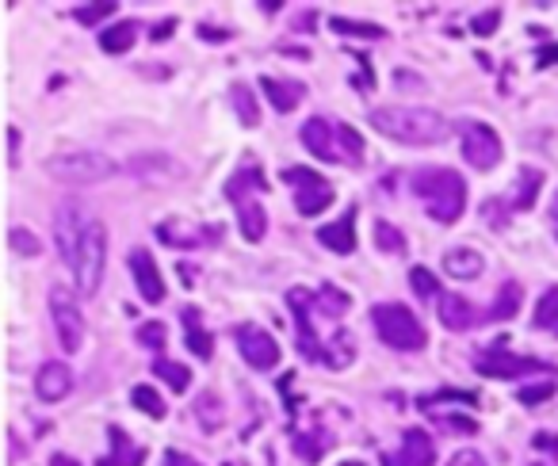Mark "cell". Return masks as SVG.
I'll return each instance as SVG.
<instances>
[{
    "label": "cell",
    "mask_w": 558,
    "mask_h": 466,
    "mask_svg": "<svg viewBox=\"0 0 558 466\" xmlns=\"http://www.w3.org/2000/svg\"><path fill=\"white\" fill-rule=\"evenodd\" d=\"M371 127L379 130V134H387V138H394V142H406V146H436V142H444L451 134V123L440 111L409 104L375 107L371 111Z\"/></svg>",
    "instance_id": "cell-1"
},
{
    "label": "cell",
    "mask_w": 558,
    "mask_h": 466,
    "mask_svg": "<svg viewBox=\"0 0 558 466\" xmlns=\"http://www.w3.org/2000/svg\"><path fill=\"white\" fill-rule=\"evenodd\" d=\"M413 191L425 203L429 218L444 222V226L459 222V214L467 211V184L451 169H421L413 176Z\"/></svg>",
    "instance_id": "cell-2"
},
{
    "label": "cell",
    "mask_w": 558,
    "mask_h": 466,
    "mask_svg": "<svg viewBox=\"0 0 558 466\" xmlns=\"http://www.w3.org/2000/svg\"><path fill=\"white\" fill-rule=\"evenodd\" d=\"M302 146L310 149L318 161H344V165H360L364 161V138L344 123H333L325 115H314L302 127Z\"/></svg>",
    "instance_id": "cell-3"
},
{
    "label": "cell",
    "mask_w": 558,
    "mask_h": 466,
    "mask_svg": "<svg viewBox=\"0 0 558 466\" xmlns=\"http://www.w3.org/2000/svg\"><path fill=\"white\" fill-rule=\"evenodd\" d=\"M104 260H108V230L100 218H88L81 237H77V249L65 260L73 268V279H77V291L81 295H96L100 283H104Z\"/></svg>",
    "instance_id": "cell-4"
},
{
    "label": "cell",
    "mask_w": 558,
    "mask_h": 466,
    "mask_svg": "<svg viewBox=\"0 0 558 466\" xmlns=\"http://www.w3.org/2000/svg\"><path fill=\"white\" fill-rule=\"evenodd\" d=\"M46 172L62 184H100L115 176V161L96 149H65V153L46 157Z\"/></svg>",
    "instance_id": "cell-5"
},
{
    "label": "cell",
    "mask_w": 558,
    "mask_h": 466,
    "mask_svg": "<svg viewBox=\"0 0 558 466\" xmlns=\"http://www.w3.org/2000/svg\"><path fill=\"white\" fill-rule=\"evenodd\" d=\"M371 321H375V333L383 337V344L390 348H398V352H417V348H425V329H421V321L413 318V310L406 306H398V302H383V306H375L371 310Z\"/></svg>",
    "instance_id": "cell-6"
},
{
    "label": "cell",
    "mask_w": 558,
    "mask_h": 466,
    "mask_svg": "<svg viewBox=\"0 0 558 466\" xmlns=\"http://www.w3.org/2000/svg\"><path fill=\"white\" fill-rule=\"evenodd\" d=\"M50 318H54V329H58V340H62L65 352H81V344H85V314H81L73 291L50 287Z\"/></svg>",
    "instance_id": "cell-7"
},
{
    "label": "cell",
    "mask_w": 558,
    "mask_h": 466,
    "mask_svg": "<svg viewBox=\"0 0 558 466\" xmlns=\"http://www.w3.org/2000/svg\"><path fill=\"white\" fill-rule=\"evenodd\" d=\"M287 188L295 191V207H299L302 218H314L322 214L329 203H333V184L325 180L322 172H310V169H287L283 172Z\"/></svg>",
    "instance_id": "cell-8"
},
{
    "label": "cell",
    "mask_w": 558,
    "mask_h": 466,
    "mask_svg": "<svg viewBox=\"0 0 558 466\" xmlns=\"http://www.w3.org/2000/svg\"><path fill=\"white\" fill-rule=\"evenodd\" d=\"M463 157L474 169L490 172L501 161V138L497 130H490L486 123H467L463 127Z\"/></svg>",
    "instance_id": "cell-9"
},
{
    "label": "cell",
    "mask_w": 558,
    "mask_h": 466,
    "mask_svg": "<svg viewBox=\"0 0 558 466\" xmlns=\"http://www.w3.org/2000/svg\"><path fill=\"white\" fill-rule=\"evenodd\" d=\"M237 348H241L245 363L257 367V371H272L279 363L276 337H268L260 325H241V329H237Z\"/></svg>",
    "instance_id": "cell-10"
},
{
    "label": "cell",
    "mask_w": 558,
    "mask_h": 466,
    "mask_svg": "<svg viewBox=\"0 0 558 466\" xmlns=\"http://www.w3.org/2000/svg\"><path fill=\"white\" fill-rule=\"evenodd\" d=\"M287 302H291V314H295V321H299V352L306 356V360H318L329 367V352H325L322 344H318V333H314V325H310V302H314V295H306L302 287H295L291 295H287Z\"/></svg>",
    "instance_id": "cell-11"
},
{
    "label": "cell",
    "mask_w": 558,
    "mask_h": 466,
    "mask_svg": "<svg viewBox=\"0 0 558 466\" xmlns=\"http://www.w3.org/2000/svg\"><path fill=\"white\" fill-rule=\"evenodd\" d=\"M474 371L486 375V379H520V375H532V371H547V363L509 356V352H482L474 360Z\"/></svg>",
    "instance_id": "cell-12"
},
{
    "label": "cell",
    "mask_w": 558,
    "mask_h": 466,
    "mask_svg": "<svg viewBox=\"0 0 558 466\" xmlns=\"http://www.w3.org/2000/svg\"><path fill=\"white\" fill-rule=\"evenodd\" d=\"M436 463V447H432L429 432L421 428H409L402 436V447L383 455V466H432Z\"/></svg>",
    "instance_id": "cell-13"
},
{
    "label": "cell",
    "mask_w": 558,
    "mask_h": 466,
    "mask_svg": "<svg viewBox=\"0 0 558 466\" xmlns=\"http://www.w3.org/2000/svg\"><path fill=\"white\" fill-rule=\"evenodd\" d=\"M130 272H134V283H138V295L146 298V302H161L165 298V279H161V272H157V264H153V256L146 249L130 253Z\"/></svg>",
    "instance_id": "cell-14"
},
{
    "label": "cell",
    "mask_w": 558,
    "mask_h": 466,
    "mask_svg": "<svg viewBox=\"0 0 558 466\" xmlns=\"http://www.w3.org/2000/svg\"><path fill=\"white\" fill-rule=\"evenodd\" d=\"M69 390H73V375H69L65 363L50 360L39 367V375H35V394H39L43 402H62Z\"/></svg>",
    "instance_id": "cell-15"
},
{
    "label": "cell",
    "mask_w": 558,
    "mask_h": 466,
    "mask_svg": "<svg viewBox=\"0 0 558 466\" xmlns=\"http://www.w3.org/2000/svg\"><path fill=\"white\" fill-rule=\"evenodd\" d=\"M318 241H322L329 253H341V256L352 253V249H356V207H352V211H344L341 222L322 226V230H318Z\"/></svg>",
    "instance_id": "cell-16"
},
{
    "label": "cell",
    "mask_w": 558,
    "mask_h": 466,
    "mask_svg": "<svg viewBox=\"0 0 558 466\" xmlns=\"http://www.w3.org/2000/svg\"><path fill=\"white\" fill-rule=\"evenodd\" d=\"M234 203H237V222H241L245 241H264V233H268V214H264V207H260L253 195H241Z\"/></svg>",
    "instance_id": "cell-17"
},
{
    "label": "cell",
    "mask_w": 558,
    "mask_h": 466,
    "mask_svg": "<svg viewBox=\"0 0 558 466\" xmlns=\"http://www.w3.org/2000/svg\"><path fill=\"white\" fill-rule=\"evenodd\" d=\"M260 88L268 92V100H272V107L276 111H295V107L302 104V96H306V88L299 85V81H276V77H264L260 81Z\"/></svg>",
    "instance_id": "cell-18"
},
{
    "label": "cell",
    "mask_w": 558,
    "mask_h": 466,
    "mask_svg": "<svg viewBox=\"0 0 558 466\" xmlns=\"http://www.w3.org/2000/svg\"><path fill=\"white\" fill-rule=\"evenodd\" d=\"M444 272H448L451 279H478L486 272V260L474 253V249H451V253L444 256Z\"/></svg>",
    "instance_id": "cell-19"
},
{
    "label": "cell",
    "mask_w": 558,
    "mask_h": 466,
    "mask_svg": "<svg viewBox=\"0 0 558 466\" xmlns=\"http://www.w3.org/2000/svg\"><path fill=\"white\" fill-rule=\"evenodd\" d=\"M440 321H444L448 329H455V333H459V329H471L474 306L459 295H440Z\"/></svg>",
    "instance_id": "cell-20"
},
{
    "label": "cell",
    "mask_w": 558,
    "mask_h": 466,
    "mask_svg": "<svg viewBox=\"0 0 558 466\" xmlns=\"http://www.w3.org/2000/svg\"><path fill=\"white\" fill-rule=\"evenodd\" d=\"M543 188V172L539 169H520L513 188V211H532L536 207V195Z\"/></svg>",
    "instance_id": "cell-21"
},
{
    "label": "cell",
    "mask_w": 558,
    "mask_h": 466,
    "mask_svg": "<svg viewBox=\"0 0 558 466\" xmlns=\"http://www.w3.org/2000/svg\"><path fill=\"white\" fill-rule=\"evenodd\" d=\"M134 39H138V23H115L100 35V46H104V54H127Z\"/></svg>",
    "instance_id": "cell-22"
},
{
    "label": "cell",
    "mask_w": 558,
    "mask_h": 466,
    "mask_svg": "<svg viewBox=\"0 0 558 466\" xmlns=\"http://www.w3.org/2000/svg\"><path fill=\"white\" fill-rule=\"evenodd\" d=\"M184 321H188V329H184V340H188V348H192L199 360H207L211 352H215V340H211V333L199 325V314L195 310H188L184 314Z\"/></svg>",
    "instance_id": "cell-23"
},
{
    "label": "cell",
    "mask_w": 558,
    "mask_h": 466,
    "mask_svg": "<svg viewBox=\"0 0 558 466\" xmlns=\"http://www.w3.org/2000/svg\"><path fill=\"white\" fill-rule=\"evenodd\" d=\"M108 440H111V447H115V463H119V466H142V463H146V447H134V444H130L127 432L111 428Z\"/></svg>",
    "instance_id": "cell-24"
},
{
    "label": "cell",
    "mask_w": 558,
    "mask_h": 466,
    "mask_svg": "<svg viewBox=\"0 0 558 466\" xmlns=\"http://www.w3.org/2000/svg\"><path fill=\"white\" fill-rule=\"evenodd\" d=\"M264 188H268L264 172H260V169H241L234 180H230L226 195H230V199H241V195H257V191H264Z\"/></svg>",
    "instance_id": "cell-25"
},
{
    "label": "cell",
    "mask_w": 558,
    "mask_h": 466,
    "mask_svg": "<svg viewBox=\"0 0 558 466\" xmlns=\"http://www.w3.org/2000/svg\"><path fill=\"white\" fill-rule=\"evenodd\" d=\"M130 402L138 405L146 417H153V421H161V417L169 413V409H165V398H161L153 386H134V390H130Z\"/></svg>",
    "instance_id": "cell-26"
},
{
    "label": "cell",
    "mask_w": 558,
    "mask_h": 466,
    "mask_svg": "<svg viewBox=\"0 0 558 466\" xmlns=\"http://www.w3.org/2000/svg\"><path fill=\"white\" fill-rule=\"evenodd\" d=\"M337 35H352V39H383L387 31L379 27V23H360V20H344V16H333L329 23Z\"/></svg>",
    "instance_id": "cell-27"
},
{
    "label": "cell",
    "mask_w": 558,
    "mask_h": 466,
    "mask_svg": "<svg viewBox=\"0 0 558 466\" xmlns=\"http://www.w3.org/2000/svg\"><path fill=\"white\" fill-rule=\"evenodd\" d=\"M516 310H520V283H505L497 295V306H490V321H509Z\"/></svg>",
    "instance_id": "cell-28"
},
{
    "label": "cell",
    "mask_w": 558,
    "mask_h": 466,
    "mask_svg": "<svg viewBox=\"0 0 558 466\" xmlns=\"http://www.w3.org/2000/svg\"><path fill=\"white\" fill-rule=\"evenodd\" d=\"M536 325L539 329H551L558 337V287L543 291V298L536 302Z\"/></svg>",
    "instance_id": "cell-29"
},
{
    "label": "cell",
    "mask_w": 558,
    "mask_h": 466,
    "mask_svg": "<svg viewBox=\"0 0 558 466\" xmlns=\"http://www.w3.org/2000/svg\"><path fill=\"white\" fill-rule=\"evenodd\" d=\"M153 371L161 375V379L169 382L172 390H188L192 386V371L184 367V363H172V360H157L153 363Z\"/></svg>",
    "instance_id": "cell-30"
},
{
    "label": "cell",
    "mask_w": 558,
    "mask_h": 466,
    "mask_svg": "<svg viewBox=\"0 0 558 466\" xmlns=\"http://www.w3.org/2000/svg\"><path fill=\"white\" fill-rule=\"evenodd\" d=\"M234 107H237V115H241V123H245V127H257L260 123L257 100H253V92H249L245 85L234 88Z\"/></svg>",
    "instance_id": "cell-31"
},
{
    "label": "cell",
    "mask_w": 558,
    "mask_h": 466,
    "mask_svg": "<svg viewBox=\"0 0 558 466\" xmlns=\"http://www.w3.org/2000/svg\"><path fill=\"white\" fill-rule=\"evenodd\" d=\"M409 283L421 298H440V279L432 276L429 268H409Z\"/></svg>",
    "instance_id": "cell-32"
},
{
    "label": "cell",
    "mask_w": 558,
    "mask_h": 466,
    "mask_svg": "<svg viewBox=\"0 0 558 466\" xmlns=\"http://www.w3.org/2000/svg\"><path fill=\"white\" fill-rule=\"evenodd\" d=\"M375 241H379L383 253H406V237L394 230L390 222H379V226H375Z\"/></svg>",
    "instance_id": "cell-33"
},
{
    "label": "cell",
    "mask_w": 558,
    "mask_h": 466,
    "mask_svg": "<svg viewBox=\"0 0 558 466\" xmlns=\"http://www.w3.org/2000/svg\"><path fill=\"white\" fill-rule=\"evenodd\" d=\"M322 314H329V318L348 314V295L337 291V287H322Z\"/></svg>",
    "instance_id": "cell-34"
},
{
    "label": "cell",
    "mask_w": 558,
    "mask_h": 466,
    "mask_svg": "<svg viewBox=\"0 0 558 466\" xmlns=\"http://www.w3.org/2000/svg\"><path fill=\"white\" fill-rule=\"evenodd\" d=\"M8 241H12V253L20 256H39V237L27 230H12L8 233Z\"/></svg>",
    "instance_id": "cell-35"
},
{
    "label": "cell",
    "mask_w": 558,
    "mask_h": 466,
    "mask_svg": "<svg viewBox=\"0 0 558 466\" xmlns=\"http://www.w3.org/2000/svg\"><path fill=\"white\" fill-rule=\"evenodd\" d=\"M73 16L81 23H100L115 16V4H81V8H73Z\"/></svg>",
    "instance_id": "cell-36"
},
{
    "label": "cell",
    "mask_w": 558,
    "mask_h": 466,
    "mask_svg": "<svg viewBox=\"0 0 558 466\" xmlns=\"http://www.w3.org/2000/svg\"><path fill=\"white\" fill-rule=\"evenodd\" d=\"M551 394H555V382H539V386H520L516 398H520L524 405H539V402H547Z\"/></svg>",
    "instance_id": "cell-37"
},
{
    "label": "cell",
    "mask_w": 558,
    "mask_h": 466,
    "mask_svg": "<svg viewBox=\"0 0 558 466\" xmlns=\"http://www.w3.org/2000/svg\"><path fill=\"white\" fill-rule=\"evenodd\" d=\"M497 23H501V8H490V12H482L471 27H474V35H494Z\"/></svg>",
    "instance_id": "cell-38"
},
{
    "label": "cell",
    "mask_w": 558,
    "mask_h": 466,
    "mask_svg": "<svg viewBox=\"0 0 558 466\" xmlns=\"http://www.w3.org/2000/svg\"><path fill=\"white\" fill-rule=\"evenodd\" d=\"M142 344H150V348H161L165 344V325H142Z\"/></svg>",
    "instance_id": "cell-39"
},
{
    "label": "cell",
    "mask_w": 558,
    "mask_h": 466,
    "mask_svg": "<svg viewBox=\"0 0 558 466\" xmlns=\"http://www.w3.org/2000/svg\"><path fill=\"white\" fill-rule=\"evenodd\" d=\"M448 466H486V459H482L478 451H459V455H455Z\"/></svg>",
    "instance_id": "cell-40"
},
{
    "label": "cell",
    "mask_w": 558,
    "mask_h": 466,
    "mask_svg": "<svg viewBox=\"0 0 558 466\" xmlns=\"http://www.w3.org/2000/svg\"><path fill=\"white\" fill-rule=\"evenodd\" d=\"M20 161V130L12 127L8 130V165H16Z\"/></svg>",
    "instance_id": "cell-41"
},
{
    "label": "cell",
    "mask_w": 558,
    "mask_h": 466,
    "mask_svg": "<svg viewBox=\"0 0 558 466\" xmlns=\"http://www.w3.org/2000/svg\"><path fill=\"white\" fill-rule=\"evenodd\" d=\"M444 424H448V428H459V432H478V424H474L471 417H444Z\"/></svg>",
    "instance_id": "cell-42"
},
{
    "label": "cell",
    "mask_w": 558,
    "mask_h": 466,
    "mask_svg": "<svg viewBox=\"0 0 558 466\" xmlns=\"http://www.w3.org/2000/svg\"><path fill=\"white\" fill-rule=\"evenodd\" d=\"M539 65H558V46H547V50H539Z\"/></svg>",
    "instance_id": "cell-43"
},
{
    "label": "cell",
    "mask_w": 558,
    "mask_h": 466,
    "mask_svg": "<svg viewBox=\"0 0 558 466\" xmlns=\"http://www.w3.org/2000/svg\"><path fill=\"white\" fill-rule=\"evenodd\" d=\"M169 466H199V463L188 459V455H180V451H169Z\"/></svg>",
    "instance_id": "cell-44"
},
{
    "label": "cell",
    "mask_w": 558,
    "mask_h": 466,
    "mask_svg": "<svg viewBox=\"0 0 558 466\" xmlns=\"http://www.w3.org/2000/svg\"><path fill=\"white\" fill-rule=\"evenodd\" d=\"M172 27H176V23H161V27H157V31H153V39H169V35H172Z\"/></svg>",
    "instance_id": "cell-45"
},
{
    "label": "cell",
    "mask_w": 558,
    "mask_h": 466,
    "mask_svg": "<svg viewBox=\"0 0 558 466\" xmlns=\"http://www.w3.org/2000/svg\"><path fill=\"white\" fill-rule=\"evenodd\" d=\"M536 447H555L558 451V436H536Z\"/></svg>",
    "instance_id": "cell-46"
},
{
    "label": "cell",
    "mask_w": 558,
    "mask_h": 466,
    "mask_svg": "<svg viewBox=\"0 0 558 466\" xmlns=\"http://www.w3.org/2000/svg\"><path fill=\"white\" fill-rule=\"evenodd\" d=\"M50 466H81V463H73L69 455H54V459H50Z\"/></svg>",
    "instance_id": "cell-47"
},
{
    "label": "cell",
    "mask_w": 558,
    "mask_h": 466,
    "mask_svg": "<svg viewBox=\"0 0 558 466\" xmlns=\"http://www.w3.org/2000/svg\"><path fill=\"white\" fill-rule=\"evenodd\" d=\"M551 226H555V233H558V195H555V203H551Z\"/></svg>",
    "instance_id": "cell-48"
},
{
    "label": "cell",
    "mask_w": 558,
    "mask_h": 466,
    "mask_svg": "<svg viewBox=\"0 0 558 466\" xmlns=\"http://www.w3.org/2000/svg\"><path fill=\"white\" fill-rule=\"evenodd\" d=\"M341 466H364V463H341Z\"/></svg>",
    "instance_id": "cell-49"
}]
</instances>
